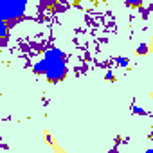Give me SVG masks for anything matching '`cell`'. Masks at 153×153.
<instances>
[{
  "label": "cell",
  "mask_w": 153,
  "mask_h": 153,
  "mask_svg": "<svg viewBox=\"0 0 153 153\" xmlns=\"http://www.w3.org/2000/svg\"><path fill=\"white\" fill-rule=\"evenodd\" d=\"M115 63H117L119 67H130V60H126V58H123V56H117V58H115Z\"/></svg>",
  "instance_id": "cell-4"
},
{
  "label": "cell",
  "mask_w": 153,
  "mask_h": 153,
  "mask_svg": "<svg viewBox=\"0 0 153 153\" xmlns=\"http://www.w3.org/2000/svg\"><path fill=\"white\" fill-rule=\"evenodd\" d=\"M105 79H106V81H115V76H114V72H112V70H108V72L105 74Z\"/></svg>",
  "instance_id": "cell-6"
},
{
  "label": "cell",
  "mask_w": 153,
  "mask_h": 153,
  "mask_svg": "<svg viewBox=\"0 0 153 153\" xmlns=\"http://www.w3.org/2000/svg\"><path fill=\"white\" fill-rule=\"evenodd\" d=\"M132 112H133V114H137V115H148V112H146L144 108H139V106H135V105L132 106Z\"/></svg>",
  "instance_id": "cell-5"
},
{
  "label": "cell",
  "mask_w": 153,
  "mask_h": 153,
  "mask_svg": "<svg viewBox=\"0 0 153 153\" xmlns=\"http://www.w3.org/2000/svg\"><path fill=\"white\" fill-rule=\"evenodd\" d=\"M148 52H149V45L148 43H139V47L135 49V54H139V56H144Z\"/></svg>",
  "instance_id": "cell-3"
},
{
  "label": "cell",
  "mask_w": 153,
  "mask_h": 153,
  "mask_svg": "<svg viewBox=\"0 0 153 153\" xmlns=\"http://www.w3.org/2000/svg\"><path fill=\"white\" fill-rule=\"evenodd\" d=\"M108 153H119V151H117V148H115V146H114V148H112V149H110V151H108Z\"/></svg>",
  "instance_id": "cell-7"
},
{
  "label": "cell",
  "mask_w": 153,
  "mask_h": 153,
  "mask_svg": "<svg viewBox=\"0 0 153 153\" xmlns=\"http://www.w3.org/2000/svg\"><path fill=\"white\" fill-rule=\"evenodd\" d=\"M47 70H49V67H47V61L45 60H40L34 67H33V72L36 74V76H47Z\"/></svg>",
  "instance_id": "cell-2"
},
{
  "label": "cell",
  "mask_w": 153,
  "mask_h": 153,
  "mask_svg": "<svg viewBox=\"0 0 153 153\" xmlns=\"http://www.w3.org/2000/svg\"><path fill=\"white\" fill-rule=\"evenodd\" d=\"M27 2L24 0H2L0 2V22H9L20 16H25Z\"/></svg>",
  "instance_id": "cell-1"
},
{
  "label": "cell",
  "mask_w": 153,
  "mask_h": 153,
  "mask_svg": "<svg viewBox=\"0 0 153 153\" xmlns=\"http://www.w3.org/2000/svg\"><path fill=\"white\" fill-rule=\"evenodd\" d=\"M146 153H153V149H148V151H146Z\"/></svg>",
  "instance_id": "cell-8"
}]
</instances>
